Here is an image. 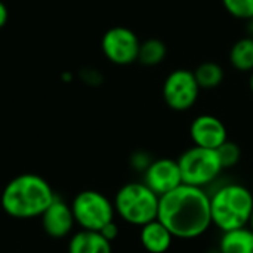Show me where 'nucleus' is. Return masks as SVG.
<instances>
[{"mask_svg":"<svg viewBox=\"0 0 253 253\" xmlns=\"http://www.w3.org/2000/svg\"><path fill=\"white\" fill-rule=\"evenodd\" d=\"M157 219L175 239H199L212 227L211 196L205 188L182 184L160 197Z\"/></svg>","mask_w":253,"mask_h":253,"instance_id":"nucleus-1","label":"nucleus"},{"mask_svg":"<svg viewBox=\"0 0 253 253\" xmlns=\"http://www.w3.org/2000/svg\"><path fill=\"white\" fill-rule=\"evenodd\" d=\"M55 197L50 184L44 178L36 173H22L6 184L0 203L10 218L33 219L40 218Z\"/></svg>","mask_w":253,"mask_h":253,"instance_id":"nucleus-2","label":"nucleus"},{"mask_svg":"<svg viewBox=\"0 0 253 253\" xmlns=\"http://www.w3.org/2000/svg\"><path fill=\"white\" fill-rule=\"evenodd\" d=\"M209 196L212 225L221 233L249 225L253 213V194L248 187L239 182H228Z\"/></svg>","mask_w":253,"mask_h":253,"instance_id":"nucleus-3","label":"nucleus"},{"mask_svg":"<svg viewBox=\"0 0 253 253\" xmlns=\"http://www.w3.org/2000/svg\"><path fill=\"white\" fill-rule=\"evenodd\" d=\"M160 197L144 182H127L114 197L116 213L127 224L144 227L157 219Z\"/></svg>","mask_w":253,"mask_h":253,"instance_id":"nucleus-4","label":"nucleus"},{"mask_svg":"<svg viewBox=\"0 0 253 253\" xmlns=\"http://www.w3.org/2000/svg\"><path fill=\"white\" fill-rule=\"evenodd\" d=\"M178 165L182 182L197 188H205L215 182L224 170L216 150H208L196 145L179 156Z\"/></svg>","mask_w":253,"mask_h":253,"instance_id":"nucleus-5","label":"nucleus"},{"mask_svg":"<svg viewBox=\"0 0 253 253\" xmlns=\"http://www.w3.org/2000/svg\"><path fill=\"white\" fill-rule=\"evenodd\" d=\"M71 211L76 224L87 231H101L116 216L114 203L105 194L95 190L79 193L71 202Z\"/></svg>","mask_w":253,"mask_h":253,"instance_id":"nucleus-6","label":"nucleus"},{"mask_svg":"<svg viewBox=\"0 0 253 253\" xmlns=\"http://www.w3.org/2000/svg\"><path fill=\"white\" fill-rule=\"evenodd\" d=\"M200 86L194 77V71L178 68L172 71L163 83V99L173 111L190 110L199 98Z\"/></svg>","mask_w":253,"mask_h":253,"instance_id":"nucleus-7","label":"nucleus"},{"mask_svg":"<svg viewBox=\"0 0 253 253\" xmlns=\"http://www.w3.org/2000/svg\"><path fill=\"white\" fill-rule=\"evenodd\" d=\"M141 42L138 36L126 27H113L102 36L101 47L108 61L117 65H129L138 61Z\"/></svg>","mask_w":253,"mask_h":253,"instance_id":"nucleus-8","label":"nucleus"},{"mask_svg":"<svg viewBox=\"0 0 253 253\" xmlns=\"http://www.w3.org/2000/svg\"><path fill=\"white\" fill-rule=\"evenodd\" d=\"M142 182L159 197L173 191L184 184L178 160H172L168 157L153 160L148 169L144 172Z\"/></svg>","mask_w":253,"mask_h":253,"instance_id":"nucleus-9","label":"nucleus"},{"mask_svg":"<svg viewBox=\"0 0 253 253\" xmlns=\"http://www.w3.org/2000/svg\"><path fill=\"white\" fill-rule=\"evenodd\" d=\"M190 136L196 147L218 150L228 139V132L222 120L211 114H202L191 122Z\"/></svg>","mask_w":253,"mask_h":253,"instance_id":"nucleus-10","label":"nucleus"},{"mask_svg":"<svg viewBox=\"0 0 253 253\" xmlns=\"http://www.w3.org/2000/svg\"><path fill=\"white\" fill-rule=\"evenodd\" d=\"M42 227L44 233L52 239H64L74 228V215L71 205L64 202L59 197H55L52 205L40 216Z\"/></svg>","mask_w":253,"mask_h":253,"instance_id":"nucleus-11","label":"nucleus"},{"mask_svg":"<svg viewBox=\"0 0 253 253\" xmlns=\"http://www.w3.org/2000/svg\"><path fill=\"white\" fill-rule=\"evenodd\" d=\"M173 239L175 237L170 234V231L159 219H154L141 227L139 240L147 252L166 253L170 249Z\"/></svg>","mask_w":253,"mask_h":253,"instance_id":"nucleus-12","label":"nucleus"},{"mask_svg":"<svg viewBox=\"0 0 253 253\" xmlns=\"http://www.w3.org/2000/svg\"><path fill=\"white\" fill-rule=\"evenodd\" d=\"M68 253H113V248L99 231L80 230L71 236Z\"/></svg>","mask_w":253,"mask_h":253,"instance_id":"nucleus-13","label":"nucleus"},{"mask_svg":"<svg viewBox=\"0 0 253 253\" xmlns=\"http://www.w3.org/2000/svg\"><path fill=\"white\" fill-rule=\"evenodd\" d=\"M218 253H253V230L243 227L222 233Z\"/></svg>","mask_w":253,"mask_h":253,"instance_id":"nucleus-14","label":"nucleus"},{"mask_svg":"<svg viewBox=\"0 0 253 253\" xmlns=\"http://www.w3.org/2000/svg\"><path fill=\"white\" fill-rule=\"evenodd\" d=\"M230 62L239 71H253V37H243L233 44Z\"/></svg>","mask_w":253,"mask_h":253,"instance_id":"nucleus-15","label":"nucleus"},{"mask_svg":"<svg viewBox=\"0 0 253 253\" xmlns=\"http://www.w3.org/2000/svg\"><path fill=\"white\" fill-rule=\"evenodd\" d=\"M194 77L200 89H215L224 80V70L216 62H203L194 70Z\"/></svg>","mask_w":253,"mask_h":253,"instance_id":"nucleus-16","label":"nucleus"},{"mask_svg":"<svg viewBox=\"0 0 253 253\" xmlns=\"http://www.w3.org/2000/svg\"><path fill=\"white\" fill-rule=\"evenodd\" d=\"M168 49L166 44L159 40V39H148L141 43L139 46V53H138V61L144 65H157L166 58Z\"/></svg>","mask_w":253,"mask_h":253,"instance_id":"nucleus-17","label":"nucleus"},{"mask_svg":"<svg viewBox=\"0 0 253 253\" xmlns=\"http://www.w3.org/2000/svg\"><path fill=\"white\" fill-rule=\"evenodd\" d=\"M218 157L221 162L222 169H228V168H234L240 160H242V148L237 142L227 139L218 150Z\"/></svg>","mask_w":253,"mask_h":253,"instance_id":"nucleus-18","label":"nucleus"},{"mask_svg":"<svg viewBox=\"0 0 253 253\" xmlns=\"http://www.w3.org/2000/svg\"><path fill=\"white\" fill-rule=\"evenodd\" d=\"M222 3L227 12L234 18L246 21L253 18V0H222Z\"/></svg>","mask_w":253,"mask_h":253,"instance_id":"nucleus-19","label":"nucleus"},{"mask_svg":"<svg viewBox=\"0 0 253 253\" xmlns=\"http://www.w3.org/2000/svg\"><path fill=\"white\" fill-rule=\"evenodd\" d=\"M151 162H153V159L147 151H135L130 157V166L142 173L148 169Z\"/></svg>","mask_w":253,"mask_h":253,"instance_id":"nucleus-20","label":"nucleus"},{"mask_svg":"<svg viewBox=\"0 0 253 253\" xmlns=\"http://www.w3.org/2000/svg\"><path fill=\"white\" fill-rule=\"evenodd\" d=\"M108 242H114L116 239H117V236H119V227H117V224L113 221V222H110V224H107L101 231H99Z\"/></svg>","mask_w":253,"mask_h":253,"instance_id":"nucleus-21","label":"nucleus"},{"mask_svg":"<svg viewBox=\"0 0 253 253\" xmlns=\"http://www.w3.org/2000/svg\"><path fill=\"white\" fill-rule=\"evenodd\" d=\"M7 16H9V12H7V7L3 1H0V30L6 25L7 22Z\"/></svg>","mask_w":253,"mask_h":253,"instance_id":"nucleus-22","label":"nucleus"},{"mask_svg":"<svg viewBox=\"0 0 253 253\" xmlns=\"http://www.w3.org/2000/svg\"><path fill=\"white\" fill-rule=\"evenodd\" d=\"M248 30H249V33L252 34L251 37H253V18H251V19L248 21Z\"/></svg>","mask_w":253,"mask_h":253,"instance_id":"nucleus-23","label":"nucleus"},{"mask_svg":"<svg viewBox=\"0 0 253 253\" xmlns=\"http://www.w3.org/2000/svg\"><path fill=\"white\" fill-rule=\"evenodd\" d=\"M249 84H251V89H252V92H253V71H252V74H251V80H249Z\"/></svg>","mask_w":253,"mask_h":253,"instance_id":"nucleus-24","label":"nucleus"},{"mask_svg":"<svg viewBox=\"0 0 253 253\" xmlns=\"http://www.w3.org/2000/svg\"><path fill=\"white\" fill-rule=\"evenodd\" d=\"M251 230H253V213H252V216H251V221H249V225H248Z\"/></svg>","mask_w":253,"mask_h":253,"instance_id":"nucleus-25","label":"nucleus"}]
</instances>
